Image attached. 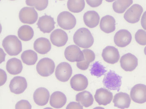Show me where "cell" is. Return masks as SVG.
Instances as JSON below:
<instances>
[{
    "label": "cell",
    "instance_id": "obj_1",
    "mask_svg": "<svg viewBox=\"0 0 146 109\" xmlns=\"http://www.w3.org/2000/svg\"><path fill=\"white\" fill-rule=\"evenodd\" d=\"M74 43L82 48H90L94 43V39L88 29L82 28L79 29L73 36Z\"/></svg>",
    "mask_w": 146,
    "mask_h": 109
},
{
    "label": "cell",
    "instance_id": "obj_2",
    "mask_svg": "<svg viewBox=\"0 0 146 109\" xmlns=\"http://www.w3.org/2000/svg\"><path fill=\"white\" fill-rule=\"evenodd\" d=\"M2 46L6 53L9 55H17L22 51L21 41L14 35L6 36L3 40Z\"/></svg>",
    "mask_w": 146,
    "mask_h": 109
},
{
    "label": "cell",
    "instance_id": "obj_3",
    "mask_svg": "<svg viewBox=\"0 0 146 109\" xmlns=\"http://www.w3.org/2000/svg\"><path fill=\"white\" fill-rule=\"evenodd\" d=\"M121 77L114 71L108 72L103 80V83L109 90L119 92L121 85Z\"/></svg>",
    "mask_w": 146,
    "mask_h": 109
},
{
    "label": "cell",
    "instance_id": "obj_4",
    "mask_svg": "<svg viewBox=\"0 0 146 109\" xmlns=\"http://www.w3.org/2000/svg\"><path fill=\"white\" fill-rule=\"evenodd\" d=\"M36 71L40 76L46 77L50 76L54 73L55 64L53 60L48 57L42 58L37 64Z\"/></svg>",
    "mask_w": 146,
    "mask_h": 109
},
{
    "label": "cell",
    "instance_id": "obj_5",
    "mask_svg": "<svg viewBox=\"0 0 146 109\" xmlns=\"http://www.w3.org/2000/svg\"><path fill=\"white\" fill-rule=\"evenodd\" d=\"M58 26L63 29L69 30L74 28L76 24V18L68 11H63L57 17Z\"/></svg>",
    "mask_w": 146,
    "mask_h": 109
},
{
    "label": "cell",
    "instance_id": "obj_6",
    "mask_svg": "<svg viewBox=\"0 0 146 109\" xmlns=\"http://www.w3.org/2000/svg\"><path fill=\"white\" fill-rule=\"evenodd\" d=\"M19 18L23 23L33 24L37 20L38 14L34 7H25L20 11Z\"/></svg>",
    "mask_w": 146,
    "mask_h": 109
},
{
    "label": "cell",
    "instance_id": "obj_7",
    "mask_svg": "<svg viewBox=\"0 0 146 109\" xmlns=\"http://www.w3.org/2000/svg\"><path fill=\"white\" fill-rule=\"evenodd\" d=\"M65 57L66 60L71 62H82L84 59L82 51L79 47L76 45L68 46L65 50Z\"/></svg>",
    "mask_w": 146,
    "mask_h": 109
},
{
    "label": "cell",
    "instance_id": "obj_8",
    "mask_svg": "<svg viewBox=\"0 0 146 109\" xmlns=\"http://www.w3.org/2000/svg\"><path fill=\"white\" fill-rule=\"evenodd\" d=\"M72 74V69L71 65L66 62H62L56 67L55 76L58 81L66 82Z\"/></svg>",
    "mask_w": 146,
    "mask_h": 109
},
{
    "label": "cell",
    "instance_id": "obj_9",
    "mask_svg": "<svg viewBox=\"0 0 146 109\" xmlns=\"http://www.w3.org/2000/svg\"><path fill=\"white\" fill-rule=\"evenodd\" d=\"M143 11L142 6L137 4H134L124 13V19L129 23H137L140 20Z\"/></svg>",
    "mask_w": 146,
    "mask_h": 109
},
{
    "label": "cell",
    "instance_id": "obj_10",
    "mask_svg": "<svg viewBox=\"0 0 146 109\" xmlns=\"http://www.w3.org/2000/svg\"><path fill=\"white\" fill-rule=\"evenodd\" d=\"M131 100L136 103L143 104L146 102V85L142 84L136 85L130 91Z\"/></svg>",
    "mask_w": 146,
    "mask_h": 109
},
{
    "label": "cell",
    "instance_id": "obj_11",
    "mask_svg": "<svg viewBox=\"0 0 146 109\" xmlns=\"http://www.w3.org/2000/svg\"><path fill=\"white\" fill-rule=\"evenodd\" d=\"M27 86V82L25 77L16 76L11 81L9 88L11 92L18 94L24 92Z\"/></svg>",
    "mask_w": 146,
    "mask_h": 109
},
{
    "label": "cell",
    "instance_id": "obj_12",
    "mask_svg": "<svg viewBox=\"0 0 146 109\" xmlns=\"http://www.w3.org/2000/svg\"><path fill=\"white\" fill-rule=\"evenodd\" d=\"M120 63L121 68L127 72H131L135 70L138 64L137 58L135 55L130 53H128L122 56Z\"/></svg>",
    "mask_w": 146,
    "mask_h": 109
},
{
    "label": "cell",
    "instance_id": "obj_13",
    "mask_svg": "<svg viewBox=\"0 0 146 109\" xmlns=\"http://www.w3.org/2000/svg\"><path fill=\"white\" fill-rule=\"evenodd\" d=\"M132 40L131 33L128 30L121 29L115 34L114 42L116 46L119 47L124 48L130 44Z\"/></svg>",
    "mask_w": 146,
    "mask_h": 109
},
{
    "label": "cell",
    "instance_id": "obj_14",
    "mask_svg": "<svg viewBox=\"0 0 146 109\" xmlns=\"http://www.w3.org/2000/svg\"><path fill=\"white\" fill-rule=\"evenodd\" d=\"M102 57L104 60L111 64L117 63L120 55L118 49L112 46H108L103 50Z\"/></svg>",
    "mask_w": 146,
    "mask_h": 109
},
{
    "label": "cell",
    "instance_id": "obj_15",
    "mask_svg": "<svg viewBox=\"0 0 146 109\" xmlns=\"http://www.w3.org/2000/svg\"><path fill=\"white\" fill-rule=\"evenodd\" d=\"M55 22L54 18L45 15L40 17L37 23L38 27L44 33H50L55 28Z\"/></svg>",
    "mask_w": 146,
    "mask_h": 109
},
{
    "label": "cell",
    "instance_id": "obj_16",
    "mask_svg": "<svg viewBox=\"0 0 146 109\" xmlns=\"http://www.w3.org/2000/svg\"><path fill=\"white\" fill-rule=\"evenodd\" d=\"M50 40L53 45L61 47L64 46L67 43L68 36L66 32L63 30L57 29L51 33Z\"/></svg>",
    "mask_w": 146,
    "mask_h": 109
},
{
    "label": "cell",
    "instance_id": "obj_17",
    "mask_svg": "<svg viewBox=\"0 0 146 109\" xmlns=\"http://www.w3.org/2000/svg\"><path fill=\"white\" fill-rule=\"evenodd\" d=\"M112 93L107 89L101 88L96 92L94 98L99 105H107L111 103L113 99Z\"/></svg>",
    "mask_w": 146,
    "mask_h": 109
},
{
    "label": "cell",
    "instance_id": "obj_18",
    "mask_svg": "<svg viewBox=\"0 0 146 109\" xmlns=\"http://www.w3.org/2000/svg\"><path fill=\"white\" fill-rule=\"evenodd\" d=\"M70 85L73 90L76 91H84L88 87V79L83 75H75L71 78Z\"/></svg>",
    "mask_w": 146,
    "mask_h": 109
},
{
    "label": "cell",
    "instance_id": "obj_19",
    "mask_svg": "<svg viewBox=\"0 0 146 109\" xmlns=\"http://www.w3.org/2000/svg\"><path fill=\"white\" fill-rule=\"evenodd\" d=\"M50 93L45 87H39L35 91L33 95L34 101L39 106H44L49 100Z\"/></svg>",
    "mask_w": 146,
    "mask_h": 109
},
{
    "label": "cell",
    "instance_id": "obj_20",
    "mask_svg": "<svg viewBox=\"0 0 146 109\" xmlns=\"http://www.w3.org/2000/svg\"><path fill=\"white\" fill-rule=\"evenodd\" d=\"M113 102L115 107L121 109H124L129 108L131 100L128 94L120 92L114 95Z\"/></svg>",
    "mask_w": 146,
    "mask_h": 109
},
{
    "label": "cell",
    "instance_id": "obj_21",
    "mask_svg": "<svg viewBox=\"0 0 146 109\" xmlns=\"http://www.w3.org/2000/svg\"><path fill=\"white\" fill-rule=\"evenodd\" d=\"M100 28L104 33H112L116 29V20L113 17L110 15L102 18L100 22Z\"/></svg>",
    "mask_w": 146,
    "mask_h": 109
},
{
    "label": "cell",
    "instance_id": "obj_22",
    "mask_svg": "<svg viewBox=\"0 0 146 109\" xmlns=\"http://www.w3.org/2000/svg\"><path fill=\"white\" fill-rule=\"evenodd\" d=\"M34 49L38 54L44 55L51 50V46L49 40L41 37L37 39L34 43Z\"/></svg>",
    "mask_w": 146,
    "mask_h": 109
},
{
    "label": "cell",
    "instance_id": "obj_23",
    "mask_svg": "<svg viewBox=\"0 0 146 109\" xmlns=\"http://www.w3.org/2000/svg\"><path fill=\"white\" fill-rule=\"evenodd\" d=\"M66 101L67 98L66 96L61 92H55L52 94L50 97V105L55 108H62L65 105Z\"/></svg>",
    "mask_w": 146,
    "mask_h": 109
},
{
    "label": "cell",
    "instance_id": "obj_24",
    "mask_svg": "<svg viewBox=\"0 0 146 109\" xmlns=\"http://www.w3.org/2000/svg\"><path fill=\"white\" fill-rule=\"evenodd\" d=\"M83 19L85 24L88 27L92 28L99 25L100 17L96 11H90L84 13Z\"/></svg>",
    "mask_w": 146,
    "mask_h": 109
},
{
    "label": "cell",
    "instance_id": "obj_25",
    "mask_svg": "<svg viewBox=\"0 0 146 109\" xmlns=\"http://www.w3.org/2000/svg\"><path fill=\"white\" fill-rule=\"evenodd\" d=\"M84 56V59L82 62L76 63L77 67L82 71H86L89 68L90 63L93 62L95 59V54L92 50L84 49L82 50Z\"/></svg>",
    "mask_w": 146,
    "mask_h": 109
},
{
    "label": "cell",
    "instance_id": "obj_26",
    "mask_svg": "<svg viewBox=\"0 0 146 109\" xmlns=\"http://www.w3.org/2000/svg\"><path fill=\"white\" fill-rule=\"evenodd\" d=\"M23 68L21 61L18 58H11L6 63V70L10 74L13 75H16L21 73Z\"/></svg>",
    "mask_w": 146,
    "mask_h": 109
},
{
    "label": "cell",
    "instance_id": "obj_27",
    "mask_svg": "<svg viewBox=\"0 0 146 109\" xmlns=\"http://www.w3.org/2000/svg\"><path fill=\"white\" fill-rule=\"evenodd\" d=\"M76 100L81 103L84 107L88 108L93 104L94 98L91 93L84 91L76 94Z\"/></svg>",
    "mask_w": 146,
    "mask_h": 109
},
{
    "label": "cell",
    "instance_id": "obj_28",
    "mask_svg": "<svg viewBox=\"0 0 146 109\" xmlns=\"http://www.w3.org/2000/svg\"><path fill=\"white\" fill-rule=\"evenodd\" d=\"M18 35L23 41H28L34 37V31L33 28L28 25H23L19 28Z\"/></svg>",
    "mask_w": 146,
    "mask_h": 109
},
{
    "label": "cell",
    "instance_id": "obj_29",
    "mask_svg": "<svg viewBox=\"0 0 146 109\" xmlns=\"http://www.w3.org/2000/svg\"><path fill=\"white\" fill-rule=\"evenodd\" d=\"M21 58L23 63L27 65H34L37 61L38 55L34 50H28L22 53Z\"/></svg>",
    "mask_w": 146,
    "mask_h": 109
},
{
    "label": "cell",
    "instance_id": "obj_30",
    "mask_svg": "<svg viewBox=\"0 0 146 109\" xmlns=\"http://www.w3.org/2000/svg\"><path fill=\"white\" fill-rule=\"evenodd\" d=\"M132 3L133 1H115L113 3V9L117 13H123Z\"/></svg>",
    "mask_w": 146,
    "mask_h": 109
},
{
    "label": "cell",
    "instance_id": "obj_31",
    "mask_svg": "<svg viewBox=\"0 0 146 109\" xmlns=\"http://www.w3.org/2000/svg\"><path fill=\"white\" fill-rule=\"evenodd\" d=\"M85 6V3L82 1H68L67 7L70 11L74 13H78L83 10Z\"/></svg>",
    "mask_w": 146,
    "mask_h": 109
},
{
    "label": "cell",
    "instance_id": "obj_32",
    "mask_svg": "<svg viewBox=\"0 0 146 109\" xmlns=\"http://www.w3.org/2000/svg\"><path fill=\"white\" fill-rule=\"evenodd\" d=\"M107 72L105 67L99 62H96L92 65L90 69V73L92 75L100 77Z\"/></svg>",
    "mask_w": 146,
    "mask_h": 109
},
{
    "label": "cell",
    "instance_id": "obj_33",
    "mask_svg": "<svg viewBox=\"0 0 146 109\" xmlns=\"http://www.w3.org/2000/svg\"><path fill=\"white\" fill-rule=\"evenodd\" d=\"M27 5L29 6H34L37 10L41 11L44 10L47 7L48 1H26Z\"/></svg>",
    "mask_w": 146,
    "mask_h": 109
},
{
    "label": "cell",
    "instance_id": "obj_34",
    "mask_svg": "<svg viewBox=\"0 0 146 109\" xmlns=\"http://www.w3.org/2000/svg\"><path fill=\"white\" fill-rule=\"evenodd\" d=\"M136 42L141 46L146 45V31L142 29H139L136 32L135 35Z\"/></svg>",
    "mask_w": 146,
    "mask_h": 109
},
{
    "label": "cell",
    "instance_id": "obj_35",
    "mask_svg": "<svg viewBox=\"0 0 146 109\" xmlns=\"http://www.w3.org/2000/svg\"><path fill=\"white\" fill-rule=\"evenodd\" d=\"M32 106L28 101L22 100L16 104L15 109H31Z\"/></svg>",
    "mask_w": 146,
    "mask_h": 109
},
{
    "label": "cell",
    "instance_id": "obj_36",
    "mask_svg": "<svg viewBox=\"0 0 146 109\" xmlns=\"http://www.w3.org/2000/svg\"><path fill=\"white\" fill-rule=\"evenodd\" d=\"M66 109H83V107L79 103L72 102L68 104Z\"/></svg>",
    "mask_w": 146,
    "mask_h": 109
},
{
    "label": "cell",
    "instance_id": "obj_37",
    "mask_svg": "<svg viewBox=\"0 0 146 109\" xmlns=\"http://www.w3.org/2000/svg\"><path fill=\"white\" fill-rule=\"evenodd\" d=\"M0 75H1V82L0 85L1 86L5 84L7 79V74L6 72L2 69H0Z\"/></svg>",
    "mask_w": 146,
    "mask_h": 109
},
{
    "label": "cell",
    "instance_id": "obj_38",
    "mask_svg": "<svg viewBox=\"0 0 146 109\" xmlns=\"http://www.w3.org/2000/svg\"><path fill=\"white\" fill-rule=\"evenodd\" d=\"M89 6L93 8H95L101 5L102 1H86Z\"/></svg>",
    "mask_w": 146,
    "mask_h": 109
},
{
    "label": "cell",
    "instance_id": "obj_39",
    "mask_svg": "<svg viewBox=\"0 0 146 109\" xmlns=\"http://www.w3.org/2000/svg\"><path fill=\"white\" fill-rule=\"evenodd\" d=\"M141 26L144 30H146V11L145 12L141 17Z\"/></svg>",
    "mask_w": 146,
    "mask_h": 109
},
{
    "label": "cell",
    "instance_id": "obj_40",
    "mask_svg": "<svg viewBox=\"0 0 146 109\" xmlns=\"http://www.w3.org/2000/svg\"><path fill=\"white\" fill-rule=\"evenodd\" d=\"M5 56H6V54L2 49L1 48V62H0L1 63L5 61Z\"/></svg>",
    "mask_w": 146,
    "mask_h": 109
},
{
    "label": "cell",
    "instance_id": "obj_41",
    "mask_svg": "<svg viewBox=\"0 0 146 109\" xmlns=\"http://www.w3.org/2000/svg\"><path fill=\"white\" fill-rule=\"evenodd\" d=\"M93 109H105L104 108H102V107H97L94 108Z\"/></svg>",
    "mask_w": 146,
    "mask_h": 109
},
{
    "label": "cell",
    "instance_id": "obj_42",
    "mask_svg": "<svg viewBox=\"0 0 146 109\" xmlns=\"http://www.w3.org/2000/svg\"><path fill=\"white\" fill-rule=\"evenodd\" d=\"M144 53H145V54L146 55V46L145 47V49H144Z\"/></svg>",
    "mask_w": 146,
    "mask_h": 109
},
{
    "label": "cell",
    "instance_id": "obj_43",
    "mask_svg": "<svg viewBox=\"0 0 146 109\" xmlns=\"http://www.w3.org/2000/svg\"><path fill=\"white\" fill-rule=\"evenodd\" d=\"M44 109H53L52 108H49V107H48V108H44Z\"/></svg>",
    "mask_w": 146,
    "mask_h": 109
}]
</instances>
